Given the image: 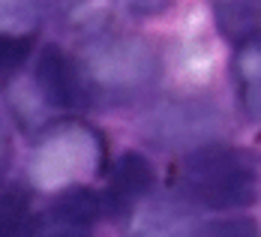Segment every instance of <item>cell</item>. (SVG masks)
<instances>
[{"mask_svg": "<svg viewBox=\"0 0 261 237\" xmlns=\"http://www.w3.org/2000/svg\"><path fill=\"white\" fill-rule=\"evenodd\" d=\"M87 93L108 102H132L159 78V57L141 36H102L79 63Z\"/></svg>", "mask_w": 261, "mask_h": 237, "instance_id": "obj_1", "label": "cell"}, {"mask_svg": "<svg viewBox=\"0 0 261 237\" xmlns=\"http://www.w3.org/2000/svg\"><path fill=\"white\" fill-rule=\"evenodd\" d=\"M108 168L105 138L90 123L60 120L39 135L30 156V177L42 192H60Z\"/></svg>", "mask_w": 261, "mask_h": 237, "instance_id": "obj_2", "label": "cell"}, {"mask_svg": "<svg viewBox=\"0 0 261 237\" xmlns=\"http://www.w3.org/2000/svg\"><path fill=\"white\" fill-rule=\"evenodd\" d=\"M180 186L186 198L210 210H237L255 201L258 174L246 153L228 144H204L180 162Z\"/></svg>", "mask_w": 261, "mask_h": 237, "instance_id": "obj_3", "label": "cell"}, {"mask_svg": "<svg viewBox=\"0 0 261 237\" xmlns=\"http://www.w3.org/2000/svg\"><path fill=\"white\" fill-rule=\"evenodd\" d=\"M102 216V198L87 183L66 186L51 204L33 219L30 237H93Z\"/></svg>", "mask_w": 261, "mask_h": 237, "instance_id": "obj_4", "label": "cell"}, {"mask_svg": "<svg viewBox=\"0 0 261 237\" xmlns=\"http://www.w3.org/2000/svg\"><path fill=\"white\" fill-rule=\"evenodd\" d=\"M33 81L42 102L51 108H81L84 102H90L79 60L57 45H45L39 51L33 66Z\"/></svg>", "mask_w": 261, "mask_h": 237, "instance_id": "obj_5", "label": "cell"}, {"mask_svg": "<svg viewBox=\"0 0 261 237\" xmlns=\"http://www.w3.org/2000/svg\"><path fill=\"white\" fill-rule=\"evenodd\" d=\"M105 171H108V186L99 198H102V213H111V216L129 213L141 198L153 192V183H156L153 165L147 162V156L135 150L120 153Z\"/></svg>", "mask_w": 261, "mask_h": 237, "instance_id": "obj_6", "label": "cell"}, {"mask_svg": "<svg viewBox=\"0 0 261 237\" xmlns=\"http://www.w3.org/2000/svg\"><path fill=\"white\" fill-rule=\"evenodd\" d=\"M195 210L174 198H141L132 207L126 237H195Z\"/></svg>", "mask_w": 261, "mask_h": 237, "instance_id": "obj_7", "label": "cell"}, {"mask_svg": "<svg viewBox=\"0 0 261 237\" xmlns=\"http://www.w3.org/2000/svg\"><path fill=\"white\" fill-rule=\"evenodd\" d=\"M216 24L231 45L258 39V0H210Z\"/></svg>", "mask_w": 261, "mask_h": 237, "instance_id": "obj_8", "label": "cell"}, {"mask_svg": "<svg viewBox=\"0 0 261 237\" xmlns=\"http://www.w3.org/2000/svg\"><path fill=\"white\" fill-rule=\"evenodd\" d=\"M33 198L21 186L0 189V237H30L33 231Z\"/></svg>", "mask_w": 261, "mask_h": 237, "instance_id": "obj_9", "label": "cell"}, {"mask_svg": "<svg viewBox=\"0 0 261 237\" xmlns=\"http://www.w3.org/2000/svg\"><path fill=\"white\" fill-rule=\"evenodd\" d=\"M234 48V81L240 90V106L249 120H258V39Z\"/></svg>", "mask_w": 261, "mask_h": 237, "instance_id": "obj_10", "label": "cell"}, {"mask_svg": "<svg viewBox=\"0 0 261 237\" xmlns=\"http://www.w3.org/2000/svg\"><path fill=\"white\" fill-rule=\"evenodd\" d=\"M42 0H0V30L30 33L39 21Z\"/></svg>", "mask_w": 261, "mask_h": 237, "instance_id": "obj_11", "label": "cell"}, {"mask_svg": "<svg viewBox=\"0 0 261 237\" xmlns=\"http://www.w3.org/2000/svg\"><path fill=\"white\" fill-rule=\"evenodd\" d=\"M60 18L69 30H99L108 18V9L99 0H66L60 6Z\"/></svg>", "mask_w": 261, "mask_h": 237, "instance_id": "obj_12", "label": "cell"}, {"mask_svg": "<svg viewBox=\"0 0 261 237\" xmlns=\"http://www.w3.org/2000/svg\"><path fill=\"white\" fill-rule=\"evenodd\" d=\"M33 54V33L0 30V75H12Z\"/></svg>", "mask_w": 261, "mask_h": 237, "instance_id": "obj_13", "label": "cell"}, {"mask_svg": "<svg viewBox=\"0 0 261 237\" xmlns=\"http://www.w3.org/2000/svg\"><path fill=\"white\" fill-rule=\"evenodd\" d=\"M195 237H258V225L246 216H234V219H216L204 228H198Z\"/></svg>", "mask_w": 261, "mask_h": 237, "instance_id": "obj_14", "label": "cell"}, {"mask_svg": "<svg viewBox=\"0 0 261 237\" xmlns=\"http://www.w3.org/2000/svg\"><path fill=\"white\" fill-rule=\"evenodd\" d=\"M171 3H174V0H126V6H129L132 12H138V15H159V12H165Z\"/></svg>", "mask_w": 261, "mask_h": 237, "instance_id": "obj_15", "label": "cell"}, {"mask_svg": "<svg viewBox=\"0 0 261 237\" xmlns=\"http://www.w3.org/2000/svg\"><path fill=\"white\" fill-rule=\"evenodd\" d=\"M9 159H12V138H9V126H6V120L0 114V180H3V174L9 168Z\"/></svg>", "mask_w": 261, "mask_h": 237, "instance_id": "obj_16", "label": "cell"}]
</instances>
